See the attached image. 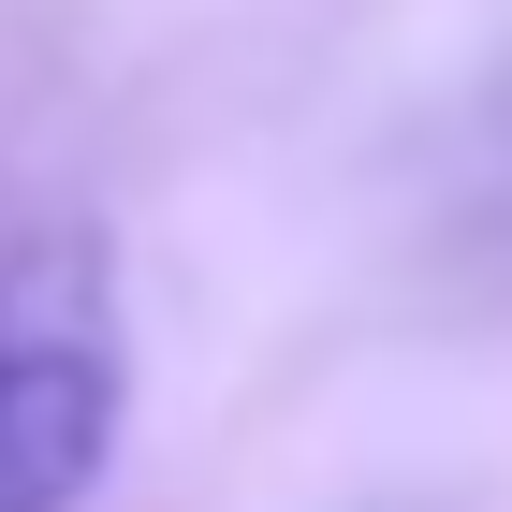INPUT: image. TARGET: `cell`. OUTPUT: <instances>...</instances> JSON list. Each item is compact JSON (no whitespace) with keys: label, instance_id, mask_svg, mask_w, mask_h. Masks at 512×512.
Instances as JSON below:
<instances>
[{"label":"cell","instance_id":"1","mask_svg":"<svg viewBox=\"0 0 512 512\" xmlns=\"http://www.w3.org/2000/svg\"><path fill=\"white\" fill-rule=\"evenodd\" d=\"M118 278L88 235H44L0 264V512H74L118 454Z\"/></svg>","mask_w":512,"mask_h":512}]
</instances>
